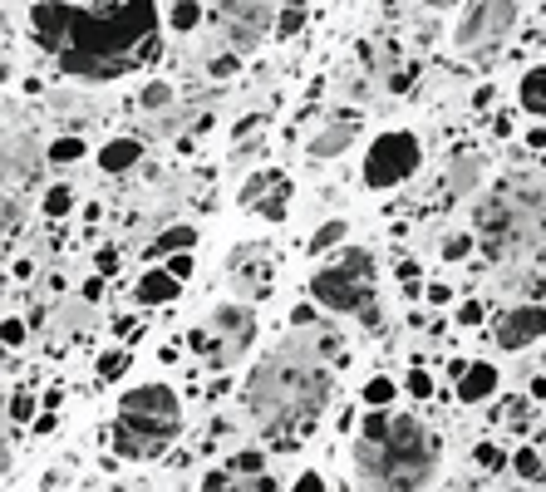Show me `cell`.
I'll return each instance as SVG.
<instances>
[{"instance_id": "cell-40", "label": "cell", "mask_w": 546, "mask_h": 492, "mask_svg": "<svg viewBox=\"0 0 546 492\" xmlns=\"http://www.w3.org/2000/svg\"><path fill=\"white\" fill-rule=\"evenodd\" d=\"M20 340H25V325L15 315H5V345H20Z\"/></svg>"}, {"instance_id": "cell-13", "label": "cell", "mask_w": 546, "mask_h": 492, "mask_svg": "<svg viewBox=\"0 0 546 492\" xmlns=\"http://www.w3.org/2000/svg\"><path fill=\"white\" fill-rule=\"evenodd\" d=\"M492 340H497V350H527V345H542L546 340V306L537 301H527V306H512L497 315V325H492Z\"/></svg>"}, {"instance_id": "cell-43", "label": "cell", "mask_w": 546, "mask_h": 492, "mask_svg": "<svg viewBox=\"0 0 546 492\" xmlns=\"http://www.w3.org/2000/svg\"><path fill=\"white\" fill-rule=\"evenodd\" d=\"M114 261H119V251H114V246H104V251H99V271H114Z\"/></svg>"}, {"instance_id": "cell-37", "label": "cell", "mask_w": 546, "mask_h": 492, "mask_svg": "<svg viewBox=\"0 0 546 492\" xmlns=\"http://www.w3.org/2000/svg\"><path fill=\"white\" fill-rule=\"evenodd\" d=\"M237 74V55H217L212 60V79H232Z\"/></svg>"}, {"instance_id": "cell-42", "label": "cell", "mask_w": 546, "mask_h": 492, "mask_svg": "<svg viewBox=\"0 0 546 492\" xmlns=\"http://www.w3.org/2000/svg\"><path fill=\"white\" fill-rule=\"evenodd\" d=\"M458 320H463V325H478V320H483V306H463L458 310Z\"/></svg>"}, {"instance_id": "cell-44", "label": "cell", "mask_w": 546, "mask_h": 492, "mask_svg": "<svg viewBox=\"0 0 546 492\" xmlns=\"http://www.w3.org/2000/svg\"><path fill=\"white\" fill-rule=\"evenodd\" d=\"M104 492H123V488H104Z\"/></svg>"}, {"instance_id": "cell-11", "label": "cell", "mask_w": 546, "mask_h": 492, "mask_svg": "<svg viewBox=\"0 0 546 492\" xmlns=\"http://www.w3.org/2000/svg\"><path fill=\"white\" fill-rule=\"evenodd\" d=\"M217 20H222L232 50H256L261 35L271 30V0H222Z\"/></svg>"}, {"instance_id": "cell-27", "label": "cell", "mask_w": 546, "mask_h": 492, "mask_svg": "<svg viewBox=\"0 0 546 492\" xmlns=\"http://www.w3.org/2000/svg\"><path fill=\"white\" fill-rule=\"evenodd\" d=\"M64 212H74V187L55 183L50 192H45V217H64Z\"/></svg>"}, {"instance_id": "cell-1", "label": "cell", "mask_w": 546, "mask_h": 492, "mask_svg": "<svg viewBox=\"0 0 546 492\" xmlns=\"http://www.w3.org/2000/svg\"><path fill=\"white\" fill-rule=\"evenodd\" d=\"M30 30L79 79H119L158 55V0H35Z\"/></svg>"}, {"instance_id": "cell-4", "label": "cell", "mask_w": 546, "mask_h": 492, "mask_svg": "<svg viewBox=\"0 0 546 492\" xmlns=\"http://www.w3.org/2000/svg\"><path fill=\"white\" fill-rule=\"evenodd\" d=\"M182 433V399L173 384H138L119 399L114 414V453L128 463L158 458L173 438Z\"/></svg>"}, {"instance_id": "cell-35", "label": "cell", "mask_w": 546, "mask_h": 492, "mask_svg": "<svg viewBox=\"0 0 546 492\" xmlns=\"http://www.w3.org/2000/svg\"><path fill=\"white\" fill-rule=\"evenodd\" d=\"M123 365H128V360H123L119 350H114V355H104V360H99V374H104V379H119Z\"/></svg>"}, {"instance_id": "cell-17", "label": "cell", "mask_w": 546, "mask_h": 492, "mask_svg": "<svg viewBox=\"0 0 546 492\" xmlns=\"http://www.w3.org/2000/svg\"><path fill=\"white\" fill-rule=\"evenodd\" d=\"M497 384H502V374L478 360V365H468L463 374H458V399H463V404H483V399L497 394Z\"/></svg>"}, {"instance_id": "cell-41", "label": "cell", "mask_w": 546, "mask_h": 492, "mask_svg": "<svg viewBox=\"0 0 546 492\" xmlns=\"http://www.w3.org/2000/svg\"><path fill=\"white\" fill-rule=\"evenodd\" d=\"M291 492H325V483H320V473H301Z\"/></svg>"}, {"instance_id": "cell-7", "label": "cell", "mask_w": 546, "mask_h": 492, "mask_svg": "<svg viewBox=\"0 0 546 492\" xmlns=\"http://www.w3.org/2000/svg\"><path fill=\"white\" fill-rule=\"evenodd\" d=\"M419 163H424V143L414 133H404V128H389L364 153V187L389 192V187H399L404 178H414Z\"/></svg>"}, {"instance_id": "cell-21", "label": "cell", "mask_w": 546, "mask_h": 492, "mask_svg": "<svg viewBox=\"0 0 546 492\" xmlns=\"http://www.w3.org/2000/svg\"><path fill=\"white\" fill-rule=\"evenodd\" d=\"M197 242V227H168V232H158V242L148 246V256L158 261V256H182V251H192Z\"/></svg>"}, {"instance_id": "cell-18", "label": "cell", "mask_w": 546, "mask_h": 492, "mask_svg": "<svg viewBox=\"0 0 546 492\" xmlns=\"http://www.w3.org/2000/svg\"><path fill=\"white\" fill-rule=\"evenodd\" d=\"M138 158H143V143H138V138H109V143L99 148V168H104V173H128Z\"/></svg>"}, {"instance_id": "cell-36", "label": "cell", "mask_w": 546, "mask_h": 492, "mask_svg": "<svg viewBox=\"0 0 546 492\" xmlns=\"http://www.w3.org/2000/svg\"><path fill=\"white\" fill-rule=\"evenodd\" d=\"M15 232H20V212H15V197L5 192V242H10Z\"/></svg>"}, {"instance_id": "cell-33", "label": "cell", "mask_w": 546, "mask_h": 492, "mask_svg": "<svg viewBox=\"0 0 546 492\" xmlns=\"http://www.w3.org/2000/svg\"><path fill=\"white\" fill-rule=\"evenodd\" d=\"M404 389H409L414 399H428V394H433V379H428V369H409V379H404Z\"/></svg>"}, {"instance_id": "cell-22", "label": "cell", "mask_w": 546, "mask_h": 492, "mask_svg": "<svg viewBox=\"0 0 546 492\" xmlns=\"http://www.w3.org/2000/svg\"><path fill=\"white\" fill-rule=\"evenodd\" d=\"M345 237H350V222H345V217H330V222H320V227H315V237H310V256H325V251H335Z\"/></svg>"}, {"instance_id": "cell-19", "label": "cell", "mask_w": 546, "mask_h": 492, "mask_svg": "<svg viewBox=\"0 0 546 492\" xmlns=\"http://www.w3.org/2000/svg\"><path fill=\"white\" fill-rule=\"evenodd\" d=\"M517 99H522V109H527V114L546 119V64H537V69H527V74H522Z\"/></svg>"}, {"instance_id": "cell-26", "label": "cell", "mask_w": 546, "mask_h": 492, "mask_svg": "<svg viewBox=\"0 0 546 492\" xmlns=\"http://www.w3.org/2000/svg\"><path fill=\"white\" fill-rule=\"evenodd\" d=\"M79 158H84V138L60 133V138L50 143V163H79Z\"/></svg>"}, {"instance_id": "cell-32", "label": "cell", "mask_w": 546, "mask_h": 492, "mask_svg": "<svg viewBox=\"0 0 546 492\" xmlns=\"http://www.w3.org/2000/svg\"><path fill=\"white\" fill-rule=\"evenodd\" d=\"M473 458H478V468H487V473H502V468H507V453H502L497 443H478Z\"/></svg>"}, {"instance_id": "cell-12", "label": "cell", "mask_w": 546, "mask_h": 492, "mask_svg": "<svg viewBox=\"0 0 546 492\" xmlns=\"http://www.w3.org/2000/svg\"><path fill=\"white\" fill-rule=\"evenodd\" d=\"M237 202H242V212H256L266 222H281L286 207H291V178L276 173V168H261V173H251L242 183Z\"/></svg>"}, {"instance_id": "cell-30", "label": "cell", "mask_w": 546, "mask_h": 492, "mask_svg": "<svg viewBox=\"0 0 546 492\" xmlns=\"http://www.w3.org/2000/svg\"><path fill=\"white\" fill-rule=\"evenodd\" d=\"M138 104H143V109H168V104H173V84H163V79H153V84H143V94H138Z\"/></svg>"}, {"instance_id": "cell-15", "label": "cell", "mask_w": 546, "mask_h": 492, "mask_svg": "<svg viewBox=\"0 0 546 492\" xmlns=\"http://www.w3.org/2000/svg\"><path fill=\"white\" fill-rule=\"evenodd\" d=\"M182 281L168 271V266H153V271H143L138 276V286H133V306H168V301H178Z\"/></svg>"}, {"instance_id": "cell-2", "label": "cell", "mask_w": 546, "mask_h": 492, "mask_svg": "<svg viewBox=\"0 0 546 492\" xmlns=\"http://www.w3.org/2000/svg\"><path fill=\"white\" fill-rule=\"evenodd\" d=\"M335 389L330 340L325 335H291L271 345L246 374V409L256 429L271 438H305L325 414Z\"/></svg>"}, {"instance_id": "cell-29", "label": "cell", "mask_w": 546, "mask_h": 492, "mask_svg": "<svg viewBox=\"0 0 546 492\" xmlns=\"http://www.w3.org/2000/svg\"><path fill=\"white\" fill-rule=\"evenodd\" d=\"M261 463H266V458H261L256 448H242V453H232V458H227V473H242V478H261Z\"/></svg>"}, {"instance_id": "cell-24", "label": "cell", "mask_w": 546, "mask_h": 492, "mask_svg": "<svg viewBox=\"0 0 546 492\" xmlns=\"http://www.w3.org/2000/svg\"><path fill=\"white\" fill-rule=\"evenodd\" d=\"M394 394H399V384H394V379H384V374H374V379L364 384V404H369V409H384Z\"/></svg>"}, {"instance_id": "cell-14", "label": "cell", "mask_w": 546, "mask_h": 492, "mask_svg": "<svg viewBox=\"0 0 546 492\" xmlns=\"http://www.w3.org/2000/svg\"><path fill=\"white\" fill-rule=\"evenodd\" d=\"M35 173H40V158H35L30 128H15V119H5V192L15 197V187H25Z\"/></svg>"}, {"instance_id": "cell-25", "label": "cell", "mask_w": 546, "mask_h": 492, "mask_svg": "<svg viewBox=\"0 0 546 492\" xmlns=\"http://www.w3.org/2000/svg\"><path fill=\"white\" fill-rule=\"evenodd\" d=\"M512 463H517V473H522L527 483H546V458L537 453V448H522Z\"/></svg>"}, {"instance_id": "cell-34", "label": "cell", "mask_w": 546, "mask_h": 492, "mask_svg": "<svg viewBox=\"0 0 546 492\" xmlns=\"http://www.w3.org/2000/svg\"><path fill=\"white\" fill-rule=\"evenodd\" d=\"M30 414H35V399L30 394H15L10 399V424H30Z\"/></svg>"}, {"instance_id": "cell-8", "label": "cell", "mask_w": 546, "mask_h": 492, "mask_svg": "<svg viewBox=\"0 0 546 492\" xmlns=\"http://www.w3.org/2000/svg\"><path fill=\"white\" fill-rule=\"evenodd\" d=\"M251 340H256V310L251 306H217L207 315V330L192 335V345L217 369L237 365L246 350H251Z\"/></svg>"}, {"instance_id": "cell-10", "label": "cell", "mask_w": 546, "mask_h": 492, "mask_svg": "<svg viewBox=\"0 0 546 492\" xmlns=\"http://www.w3.org/2000/svg\"><path fill=\"white\" fill-rule=\"evenodd\" d=\"M227 281L242 306H261L276 291V256L266 242H242L227 256Z\"/></svg>"}, {"instance_id": "cell-23", "label": "cell", "mask_w": 546, "mask_h": 492, "mask_svg": "<svg viewBox=\"0 0 546 492\" xmlns=\"http://www.w3.org/2000/svg\"><path fill=\"white\" fill-rule=\"evenodd\" d=\"M478 173H483V168H478V158H458V168H448V192H453V197H463L468 187L478 183Z\"/></svg>"}, {"instance_id": "cell-38", "label": "cell", "mask_w": 546, "mask_h": 492, "mask_svg": "<svg viewBox=\"0 0 546 492\" xmlns=\"http://www.w3.org/2000/svg\"><path fill=\"white\" fill-rule=\"evenodd\" d=\"M168 271H173L178 281H187V276H192V251H182V256H168Z\"/></svg>"}, {"instance_id": "cell-6", "label": "cell", "mask_w": 546, "mask_h": 492, "mask_svg": "<svg viewBox=\"0 0 546 492\" xmlns=\"http://www.w3.org/2000/svg\"><path fill=\"white\" fill-rule=\"evenodd\" d=\"M379 271H374V251H335L310 271V296L315 306L335 310V315H355L364 325H379V291H374Z\"/></svg>"}, {"instance_id": "cell-31", "label": "cell", "mask_w": 546, "mask_h": 492, "mask_svg": "<svg viewBox=\"0 0 546 492\" xmlns=\"http://www.w3.org/2000/svg\"><path fill=\"white\" fill-rule=\"evenodd\" d=\"M473 256V232H453L443 237V261H468Z\"/></svg>"}, {"instance_id": "cell-28", "label": "cell", "mask_w": 546, "mask_h": 492, "mask_svg": "<svg viewBox=\"0 0 546 492\" xmlns=\"http://www.w3.org/2000/svg\"><path fill=\"white\" fill-rule=\"evenodd\" d=\"M168 20H173V30H197L202 25V5L197 0H173V15Z\"/></svg>"}, {"instance_id": "cell-3", "label": "cell", "mask_w": 546, "mask_h": 492, "mask_svg": "<svg viewBox=\"0 0 546 492\" xmlns=\"http://www.w3.org/2000/svg\"><path fill=\"white\" fill-rule=\"evenodd\" d=\"M438 473V438L424 419L374 409L355 438V478L364 492H424Z\"/></svg>"}, {"instance_id": "cell-39", "label": "cell", "mask_w": 546, "mask_h": 492, "mask_svg": "<svg viewBox=\"0 0 546 492\" xmlns=\"http://www.w3.org/2000/svg\"><path fill=\"white\" fill-rule=\"evenodd\" d=\"M301 25H305V15H301V10H296V5H291V10L281 15V35H296Z\"/></svg>"}, {"instance_id": "cell-9", "label": "cell", "mask_w": 546, "mask_h": 492, "mask_svg": "<svg viewBox=\"0 0 546 492\" xmlns=\"http://www.w3.org/2000/svg\"><path fill=\"white\" fill-rule=\"evenodd\" d=\"M512 25H517V0H473L453 30V45L463 55H478V50H492Z\"/></svg>"}, {"instance_id": "cell-16", "label": "cell", "mask_w": 546, "mask_h": 492, "mask_svg": "<svg viewBox=\"0 0 546 492\" xmlns=\"http://www.w3.org/2000/svg\"><path fill=\"white\" fill-rule=\"evenodd\" d=\"M355 133H360V119H335V123H325L315 138H310V158H340L350 143H355Z\"/></svg>"}, {"instance_id": "cell-20", "label": "cell", "mask_w": 546, "mask_h": 492, "mask_svg": "<svg viewBox=\"0 0 546 492\" xmlns=\"http://www.w3.org/2000/svg\"><path fill=\"white\" fill-rule=\"evenodd\" d=\"M202 492H271V488H266V478H242V473L217 468V473H207Z\"/></svg>"}, {"instance_id": "cell-5", "label": "cell", "mask_w": 546, "mask_h": 492, "mask_svg": "<svg viewBox=\"0 0 546 492\" xmlns=\"http://www.w3.org/2000/svg\"><path fill=\"white\" fill-rule=\"evenodd\" d=\"M546 232V178H502L478 202V237L492 251H522Z\"/></svg>"}]
</instances>
